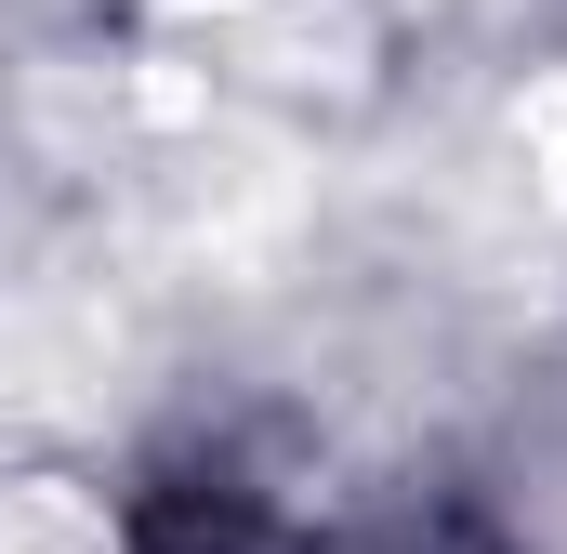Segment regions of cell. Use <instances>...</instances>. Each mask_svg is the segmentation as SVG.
Returning <instances> with one entry per match:
<instances>
[{
  "mask_svg": "<svg viewBox=\"0 0 567 554\" xmlns=\"http://www.w3.org/2000/svg\"><path fill=\"white\" fill-rule=\"evenodd\" d=\"M515 158H528V185L567 212V80H542V93L515 106Z\"/></svg>",
  "mask_w": 567,
  "mask_h": 554,
  "instance_id": "obj_2",
  "label": "cell"
},
{
  "mask_svg": "<svg viewBox=\"0 0 567 554\" xmlns=\"http://www.w3.org/2000/svg\"><path fill=\"white\" fill-rule=\"evenodd\" d=\"M158 13H278V0H158Z\"/></svg>",
  "mask_w": 567,
  "mask_h": 554,
  "instance_id": "obj_3",
  "label": "cell"
},
{
  "mask_svg": "<svg viewBox=\"0 0 567 554\" xmlns=\"http://www.w3.org/2000/svg\"><path fill=\"white\" fill-rule=\"evenodd\" d=\"M0 554H120V529H106L93 489L27 475V489H0Z\"/></svg>",
  "mask_w": 567,
  "mask_h": 554,
  "instance_id": "obj_1",
  "label": "cell"
}]
</instances>
